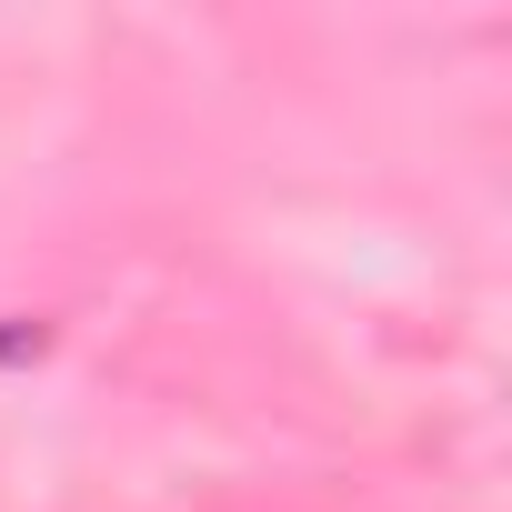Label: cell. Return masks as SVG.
<instances>
[{"label": "cell", "instance_id": "cell-1", "mask_svg": "<svg viewBox=\"0 0 512 512\" xmlns=\"http://www.w3.org/2000/svg\"><path fill=\"white\" fill-rule=\"evenodd\" d=\"M41 342H51V332H41V322H11V332H0V362H31V352H41Z\"/></svg>", "mask_w": 512, "mask_h": 512}]
</instances>
